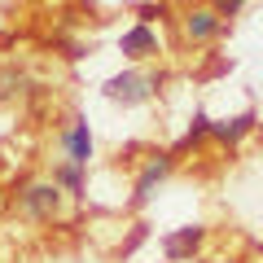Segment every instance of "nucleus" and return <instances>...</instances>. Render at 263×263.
Segmentation results:
<instances>
[{
	"label": "nucleus",
	"instance_id": "nucleus-1",
	"mask_svg": "<svg viewBox=\"0 0 263 263\" xmlns=\"http://www.w3.org/2000/svg\"><path fill=\"white\" fill-rule=\"evenodd\" d=\"M101 92H105V101H114V105H145L154 92H158V79L145 75V70H123V75L105 79Z\"/></svg>",
	"mask_w": 263,
	"mask_h": 263
},
{
	"label": "nucleus",
	"instance_id": "nucleus-2",
	"mask_svg": "<svg viewBox=\"0 0 263 263\" xmlns=\"http://www.w3.org/2000/svg\"><path fill=\"white\" fill-rule=\"evenodd\" d=\"M62 202H66V193L53 184V180H35V184H22V193H18L22 215H31V219H57Z\"/></svg>",
	"mask_w": 263,
	"mask_h": 263
},
{
	"label": "nucleus",
	"instance_id": "nucleus-3",
	"mask_svg": "<svg viewBox=\"0 0 263 263\" xmlns=\"http://www.w3.org/2000/svg\"><path fill=\"white\" fill-rule=\"evenodd\" d=\"M62 154L66 162H75V167H88L97 154V141H92V127H88L84 114H75V119L62 127Z\"/></svg>",
	"mask_w": 263,
	"mask_h": 263
},
{
	"label": "nucleus",
	"instance_id": "nucleus-4",
	"mask_svg": "<svg viewBox=\"0 0 263 263\" xmlns=\"http://www.w3.org/2000/svg\"><path fill=\"white\" fill-rule=\"evenodd\" d=\"M171 167H176V154H154V158H145L141 176H136V189H132V202H136V206H145V202L154 197V189L171 176Z\"/></svg>",
	"mask_w": 263,
	"mask_h": 263
},
{
	"label": "nucleus",
	"instance_id": "nucleus-5",
	"mask_svg": "<svg viewBox=\"0 0 263 263\" xmlns=\"http://www.w3.org/2000/svg\"><path fill=\"white\" fill-rule=\"evenodd\" d=\"M119 53L127 57V62H145V57L158 53V35H154L149 22H136V27H127L119 35Z\"/></svg>",
	"mask_w": 263,
	"mask_h": 263
},
{
	"label": "nucleus",
	"instance_id": "nucleus-6",
	"mask_svg": "<svg viewBox=\"0 0 263 263\" xmlns=\"http://www.w3.org/2000/svg\"><path fill=\"white\" fill-rule=\"evenodd\" d=\"M202 241H206V228H202V224L176 228V233L162 237V254H167L171 263H184V259H193V254H197V246H202Z\"/></svg>",
	"mask_w": 263,
	"mask_h": 263
},
{
	"label": "nucleus",
	"instance_id": "nucleus-7",
	"mask_svg": "<svg viewBox=\"0 0 263 263\" xmlns=\"http://www.w3.org/2000/svg\"><path fill=\"white\" fill-rule=\"evenodd\" d=\"M254 123H259L254 110H241V114H233V119H211V136H215L219 145H241L254 132Z\"/></svg>",
	"mask_w": 263,
	"mask_h": 263
},
{
	"label": "nucleus",
	"instance_id": "nucleus-8",
	"mask_svg": "<svg viewBox=\"0 0 263 263\" xmlns=\"http://www.w3.org/2000/svg\"><path fill=\"white\" fill-rule=\"evenodd\" d=\"M219 31H224V18H219L215 9H193L184 18V35L193 40V44H211Z\"/></svg>",
	"mask_w": 263,
	"mask_h": 263
},
{
	"label": "nucleus",
	"instance_id": "nucleus-9",
	"mask_svg": "<svg viewBox=\"0 0 263 263\" xmlns=\"http://www.w3.org/2000/svg\"><path fill=\"white\" fill-rule=\"evenodd\" d=\"M84 171L88 167H75V162H53V184L62 189L66 197H84V189H88V180H84Z\"/></svg>",
	"mask_w": 263,
	"mask_h": 263
},
{
	"label": "nucleus",
	"instance_id": "nucleus-10",
	"mask_svg": "<svg viewBox=\"0 0 263 263\" xmlns=\"http://www.w3.org/2000/svg\"><path fill=\"white\" fill-rule=\"evenodd\" d=\"M206 136H211V114H206V110H197V114H193V123H189V132H184V141H180V149H176V154L193 149V145H197V141H206Z\"/></svg>",
	"mask_w": 263,
	"mask_h": 263
},
{
	"label": "nucleus",
	"instance_id": "nucleus-11",
	"mask_svg": "<svg viewBox=\"0 0 263 263\" xmlns=\"http://www.w3.org/2000/svg\"><path fill=\"white\" fill-rule=\"evenodd\" d=\"M241 5H246V0H215V13H219V18H237Z\"/></svg>",
	"mask_w": 263,
	"mask_h": 263
},
{
	"label": "nucleus",
	"instance_id": "nucleus-12",
	"mask_svg": "<svg viewBox=\"0 0 263 263\" xmlns=\"http://www.w3.org/2000/svg\"><path fill=\"white\" fill-rule=\"evenodd\" d=\"M141 22H154V18H162V13H167V5H141Z\"/></svg>",
	"mask_w": 263,
	"mask_h": 263
},
{
	"label": "nucleus",
	"instance_id": "nucleus-13",
	"mask_svg": "<svg viewBox=\"0 0 263 263\" xmlns=\"http://www.w3.org/2000/svg\"><path fill=\"white\" fill-rule=\"evenodd\" d=\"M197 263H237V259H197Z\"/></svg>",
	"mask_w": 263,
	"mask_h": 263
}]
</instances>
